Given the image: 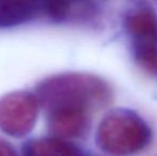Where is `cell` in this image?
<instances>
[{"mask_svg":"<svg viewBox=\"0 0 157 156\" xmlns=\"http://www.w3.org/2000/svg\"><path fill=\"white\" fill-rule=\"evenodd\" d=\"M152 131L147 123L128 109L107 113L96 131V143L104 152L124 156L140 152L149 146Z\"/></svg>","mask_w":157,"mask_h":156,"instance_id":"cell-2","label":"cell"},{"mask_svg":"<svg viewBox=\"0 0 157 156\" xmlns=\"http://www.w3.org/2000/svg\"><path fill=\"white\" fill-rule=\"evenodd\" d=\"M24 156H78V153L64 140L42 138L30 142L24 151Z\"/></svg>","mask_w":157,"mask_h":156,"instance_id":"cell-6","label":"cell"},{"mask_svg":"<svg viewBox=\"0 0 157 156\" xmlns=\"http://www.w3.org/2000/svg\"><path fill=\"white\" fill-rule=\"evenodd\" d=\"M0 156H17L14 149L6 140L0 138Z\"/></svg>","mask_w":157,"mask_h":156,"instance_id":"cell-8","label":"cell"},{"mask_svg":"<svg viewBox=\"0 0 157 156\" xmlns=\"http://www.w3.org/2000/svg\"><path fill=\"white\" fill-rule=\"evenodd\" d=\"M132 52L136 62L143 70L157 76V44H132Z\"/></svg>","mask_w":157,"mask_h":156,"instance_id":"cell-7","label":"cell"},{"mask_svg":"<svg viewBox=\"0 0 157 156\" xmlns=\"http://www.w3.org/2000/svg\"><path fill=\"white\" fill-rule=\"evenodd\" d=\"M111 92L101 78L87 74H64L48 78L37 88L36 97L48 112L59 110L90 113L109 101Z\"/></svg>","mask_w":157,"mask_h":156,"instance_id":"cell-1","label":"cell"},{"mask_svg":"<svg viewBox=\"0 0 157 156\" xmlns=\"http://www.w3.org/2000/svg\"><path fill=\"white\" fill-rule=\"evenodd\" d=\"M48 125L58 139L82 137L90 125L89 113L82 111L59 110L48 112Z\"/></svg>","mask_w":157,"mask_h":156,"instance_id":"cell-5","label":"cell"},{"mask_svg":"<svg viewBox=\"0 0 157 156\" xmlns=\"http://www.w3.org/2000/svg\"><path fill=\"white\" fill-rule=\"evenodd\" d=\"M39 102L28 92H12L0 98V129L6 135L23 137L32 131Z\"/></svg>","mask_w":157,"mask_h":156,"instance_id":"cell-3","label":"cell"},{"mask_svg":"<svg viewBox=\"0 0 157 156\" xmlns=\"http://www.w3.org/2000/svg\"><path fill=\"white\" fill-rule=\"evenodd\" d=\"M125 27L132 44H157V14L149 6H138L128 11Z\"/></svg>","mask_w":157,"mask_h":156,"instance_id":"cell-4","label":"cell"}]
</instances>
